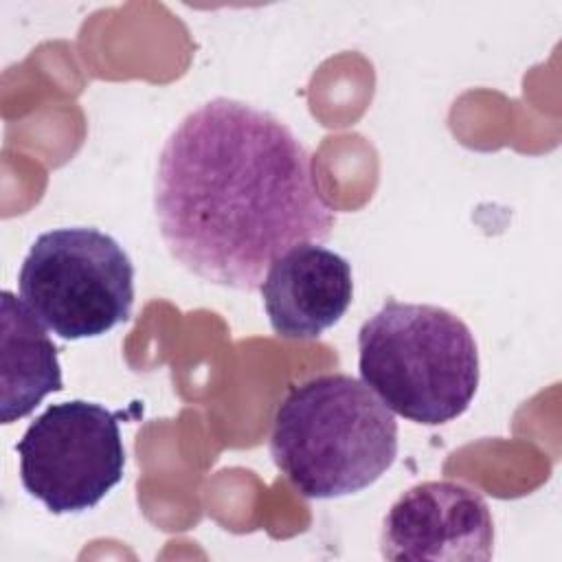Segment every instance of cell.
<instances>
[{"label": "cell", "mask_w": 562, "mask_h": 562, "mask_svg": "<svg viewBox=\"0 0 562 562\" xmlns=\"http://www.w3.org/2000/svg\"><path fill=\"white\" fill-rule=\"evenodd\" d=\"M154 213L184 270L239 292L259 290L277 257L329 239L336 224L307 147L274 114L228 97L191 110L165 140Z\"/></svg>", "instance_id": "1"}, {"label": "cell", "mask_w": 562, "mask_h": 562, "mask_svg": "<svg viewBox=\"0 0 562 562\" xmlns=\"http://www.w3.org/2000/svg\"><path fill=\"white\" fill-rule=\"evenodd\" d=\"M270 457L303 498L358 494L393 465L397 422L362 380L314 375L277 406Z\"/></svg>", "instance_id": "2"}, {"label": "cell", "mask_w": 562, "mask_h": 562, "mask_svg": "<svg viewBox=\"0 0 562 562\" xmlns=\"http://www.w3.org/2000/svg\"><path fill=\"white\" fill-rule=\"evenodd\" d=\"M358 371L386 408L424 426L461 417L481 380L476 340L457 314L395 299L362 323Z\"/></svg>", "instance_id": "3"}, {"label": "cell", "mask_w": 562, "mask_h": 562, "mask_svg": "<svg viewBox=\"0 0 562 562\" xmlns=\"http://www.w3.org/2000/svg\"><path fill=\"white\" fill-rule=\"evenodd\" d=\"M18 290L59 338H97L130 318L134 263L123 246L99 228H53L31 244Z\"/></svg>", "instance_id": "4"}, {"label": "cell", "mask_w": 562, "mask_h": 562, "mask_svg": "<svg viewBox=\"0 0 562 562\" xmlns=\"http://www.w3.org/2000/svg\"><path fill=\"white\" fill-rule=\"evenodd\" d=\"M121 413L97 402L50 404L15 443L20 481L50 514H79L121 483Z\"/></svg>", "instance_id": "5"}, {"label": "cell", "mask_w": 562, "mask_h": 562, "mask_svg": "<svg viewBox=\"0 0 562 562\" xmlns=\"http://www.w3.org/2000/svg\"><path fill=\"white\" fill-rule=\"evenodd\" d=\"M386 560L487 562L494 555V520L485 498L459 481H424L386 512L380 533Z\"/></svg>", "instance_id": "6"}, {"label": "cell", "mask_w": 562, "mask_h": 562, "mask_svg": "<svg viewBox=\"0 0 562 562\" xmlns=\"http://www.w3.org/2000/svg\"><path fill=\"white\" fill-rule=\"evenodd\" d=\"M277 336L312 340L334 327L351 305V263L314 241L299 244L272 261L259 285Z\"/></svg>", "instance_id": "7"}, {"label": "cell", "mask_w": 562, "mask_h": 562, "mask_svg": "<svg viewBox=\"0 0 562 562\" xmlns=\"http://www.w3.org/2000/svg\"><path fill=\"white\" fill-rule=\"evenodd\" d=\"M2 314V424L22 419L55 391H61L57 347L44 323L9 290L0 294Z\"/></svg>", "instance_id": "8"}]
</instances>
